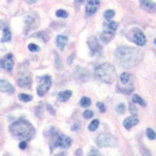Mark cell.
I'll use <instances>...</instances> for the list:
<instances>
[{"label": "cell", "mask_w": 156, "mask_h": 156, "mask_svg": "<svg viewBox=\"0 0 156 156\" xmlns=\"http://www.w3.org/2000/svg\"><path fill=\"white\" fill-rule=\"evenodd\" d=\"M91 104V100L88 97H83L80 101V106L83 108H87Z\"/></svg>", "instance_id": "22"}, {"label": "cell", "mask_w": 156, "mask_h": 156, "mask_svg": "<svg viewBox=\"0 0 156 156\" xmlns=\"http://www.w3.org/2000/svg\"><path fill=\"white\" fill-rule=\"evenodd\" d=\"M55 67L57 68L58 69H60L61 67H62V62L60 60V58L58 56V55H55Z\"/></svg>", "instance_id": "34"}, {"label": "cell", "mask_w": 156, "mask_h": 156, "mask_svg": "<svg viewBox=\"0 0 156 156\" xmlns=\"http://www.w3.org/2000/svg\"><path fill=\"white\" fill-rule=\"evenodd\" d=\"M39 25V17L35 13L30 14L26 20V30H30L35 29Z\"/></svg>", "instance_id": "11"}, {"label": "cell", "mask_w": 156, "mask_h": 156, "mask_svg": "<svg viewBox=\"0 0 156 156\" xmlns=\"http://www.w3.org/2000/svg\"><path fill=\"white\" fill-rule=\"evenodd\" d=\"M37 82L38 84L37 86V93L39 96H44L48 92L51 85V76L48 75H44V76L37 77Z\"/></svg>", "instance_id": "7"}, {"label": "cell", "mask_w": 156, "mask_h": 156, "mask_svg": "<svg viewBox=\"0 0 156 156\" xmlns=\"http://www.w3.org/2000/svg\"><path fill=\"white\" fill-rule=\"evenodd\" d=\"M146 134L150 140H154L156 138V133L151 128H147L146 130Z\"/></svg>", "instance_id": "25"}, {"label": "cell", "mask_w": 156, "mask_h": 156, "mask_svg": "<svg viewBox=\"0 0 156 156\" xmlns=\"http://www.w3.org/2000/svg\"><path fill=\"white\" fill-rule=\"evenodd\" d=\"M17 84L21 88H30L32 85V77L30 72L22 73L18 78Z\"/></svg>", "instance_id": "9"}, {"label": "cell", "mask_w": 156, "mask_h": 156, "mask_svg": "<svg viewBox=\"0 0 156 156\" xmlns=\"http://www.w3.org/2000/svg\"><path fill=\"white\" fill-rule=\"evenodd\" d=\"M14 65V62H13V58H12V55L11 53H9L8 55H5L2 60L0 61V66L1 67L3 68L5 70L10 72L12 69Z\"/></svg>", "instance_id": "12"}, {"label": "cell", "mask_w": 156, "mask_h": 156, "mask_svg": "<svg viewBox=\"0 0 156 156\" xmlns=\"http://www.w3.org/2000/svg\"><path fill=\"white\" fill-rule=\"evenodd\" d=\"M9 131L16 138L26 142L31 140L35 134V129L33 125L23 119L13 122L9 127Z\"/></svg>", "instance_id": "2"}, {"label": "cell", "mask_w": 156, "mask_h": 156, "mask_svg": "<svg viewBox=\"0 0 156 156\" xmlns=\"http://www.w3.org/2000/svg\"><path fill=\"white\" fill-rule=\"evenodd\" d=\"M76 154L77 156H81L82 155V151H81V149H78L77 151H76Z\"/></svg>", "instance_id": "36"}, {"label": "cell", "mask_w": 156, "mask_h": 156, "mask_svg": "<svg viewBox=\"0 0 156 156\" xmlns=\"http://www.w3.org/2000/svg\"><path fill=\"white\" fill-rule=\"evenodd\" d=\"M27 2L30 4H31V3H34V2H36V1H27Z\"/></svg>", "instance_id": "37"}, {"label": "cell", "mask_w": 156, "mask_h": 156, "mask_svg": "<svg viewBox=\"0 0 156 156\" xmlns=\"http://www.w3.org/2000/svg\"><path fill=\"white\" fill-rule=\"evenodd\" d=\"M18 98H19V99L21 101H23V102H28V101H31L32 100V96L29 95V94H19L18 95Z\"/></svg>", "instance_id": "24"}, {"label": "cell", "mask_w": 156, "mask_h": 156, "mask_svg": "<svg viewBox=\"0 0 156 156\" xmlns=\"http://www.w3.org/2000/svg\"><path fill=\"white\" fill-rule=\"evenodd\" d=\"M0 91L8 93V94H12L14 92V87L7 80H0Z\"/></svg>", "instance_id": "14"}, {"label": "cell", "mask_w": 156, "mask_h": 156, "mask_svg": "<svg viewBox=\"0 0 156 156\" xmlns=\"http://www.w3.org/2000/svg\"><path fill=\"white\" fill-rule=\"evenodd\" d=\"M99 5L100 1H96V0L87 1V4H86V13L87 16H91V15L94 14L99 7Z\"/></svg>", "instance_id": "13"}, {"label": "cell", "mask_w": 156, "mask_h": 156, "mask_svg": "<svg viewBox=\"0 0 156 156\" xmlns=\"http://www.w3.org/2000/svg\"><path fill=\"white\" fill-rule=\"evenodd\" d=\"M104 30L101 32L100 38L104 43H108L115 37L117 24L115 21H106L103 24Z\"/></svg>", "instance_id": "4"}, {"label": "cell", "mask_w": 156, "mask_h": 156, "mask_svg": "<svg viewBox=\"0 0 156 156\" xmlns=\"http://www.w3.org/2000/svg\"><path fill=\"white\" fill-rule=\"evenodd\" d=\"M93 115H94V112H93V111H91V110L90 109H86L85 111L83 112V118H85L86 119H90V118L93 116Z\"/></svg>", "instance_id": "28"}, {"label": "cell", "mask_w": 156, "mask_h": 156, "mask_svg": "<svg viewBox=\"0 0 156 156\" xmlns=\"http://www.w3.org/2000/svg\"><path fill=\"white\" fill-rule=\"evenodd\" d=\"M154 44H156V38H155V39H154Z\"/></svg>", "instance_id": "38"}, {"label": "cell", "mask_w": 156, "mask_h": 156, "mask_svg": "<svg viewBox=\"0 0 156 156\" xmlns=\"http://www.w3.org/2000/svg\"><path fill=\"white\" fill-rule=\"evenodd\" d=\"M115 62L124 69H130L138 65L142 60L143 54L140 49L130 46L119 47L114 53Z\"/></svg>", "instance_id": "1"}, {"label": "cell", "mask_w": 156, "mask_h": 156, "mask_svg": "<svg viewBox=\"0 0 156 156\" xmlns=\"http://www.w3.org/2000/svg\"><path fill=\"white\" fill-rule=\"evenodd\" d=\"M11 38H12V34H11L10 30H9V28L5 27L3 30V35H2L1 41L2 42H9L11 41Z\"/></svg>", "instance_id": "19"}, {"label": "cell", "mask_w": 156, "mask_h": 156, "mask_svg": "<svg viewBox=\"0 0 156 156\" xmlns=\"http://www.w3.org/2000/svg\"><path fill=\"white\" fill-rule=\"evenodd\" d=\"M72 91L70 90H63V91H61L58 94V99L60 101H66L70 98V97L72 96Z\"/></svg>", "instance_id": "18"}, {"label": "cell", "mask_w": 156, "mask_h": 156, "mask_svg": "<svg viewBox=\"0 0 156 156\" xmlns=\"http://www.w3.org/2000/svg\"><path fill=\"white\" fill-rule=\"evenodd\" d=\"M119 79H120V82L122 83V84L126 85V84L129 82L130 79H131V75L128 73H122V74L120 75Z\"/></svg>", "instance_id": "21"}, {"label": "cell", "mask_w": 156, "mask_h": 156, "mask_svg": "<svg viewBox=\"0 0 156 156\" xmlns=\"http://www.w3.org/2000/svg\"><path fill=\"white\" fill-rule=\"evenodd\" d=\"M55 16L57 17L66 18L68 16V12L66 10H64V9H58L55 12Z\"/></svg>", "instance_id": "27"}, {"label": "cell", "mask_w": 156, "mask_h": 156, "mask_svg": "<svg viewBox=\"0 0 156 156\" xmlns=\"http://www.w3.org/2000/svg\"><path fill=\"white\" fill-rule=\"evenodd\" d=\"M139 119H137V117L134 116V115H131L124 119L123 121V126L126 129H130L133 126L136 125L138 123Z\"/></svg>", "instance_id": "16"}, {"label": "cell", "mask_w": 156, "mask_h": 156, "mask_svg": "<svg viewBox=\"0 0 156 156\" xmlns=\"http://www.w3.org/2000/svg\"><path fill=\"white\" fill-rule=\"evenodd\" d=\"M129 36H130V40L135 44L139 45V46H144L147 42L145 35L144 32L140 30L138 28H134L129 32Z\"/></svg>", "instance_id": "8"}, {"label": "cell", "mask_w": 156, "mask_h": 156, "mask_svg": "<svg viewBox=\"0 0 156 156\" xmlns=\"http://www.w3.org/2000/svg\"><path fill=\"white\" fill-rule=\"evenodd\" d=\"M51 134L52 136V141H53L54 147H59L61 148H69L72 143L70 137L62 133H58L55 131V129L51 130Z\"/></svg>", "instance_id": "6"}, {"label": "cell", "mask_w": 156, "mask_h": 156, "mask_svg": "<svg viewBox=\"0 0 156 156\" xmlns=\"http://www.w3.org/2000/svg\"><path fill=\"white\" fill-rule=\"evenodd\" d=\"M87 45H88L89 48H90V51L92 52V54L98 53L102 49L101 44H100L99 41H98V39L94 36H91V37L87 39Z\"/></svg>", "instance_id": "10"}, {"label": "cell", "mask_w": 156, "mask_h": 156, "mask_svg": "<svg viewBox=\"0 0 156 156\" xmlns=\"http://www.w3.org/2000/svg\"><path fill=\"white\" fill-rule=\"evenodd\" d=\"M87 156H102V155H101V153H100L99 151H98L97 149L93 148V149H91L90 151H89Z\"/></svg>", "instance_id": "33"}, {"label": "cell", "mask_w": 156, "mask_h": 156, "mask_svg": "<svg viewBox=\"0 0 156 156\" xmlns=\"http://www.w3.org/2000/svg\"><path fill=\"white\" fill-rule=\"evenodd\" d=\"M28 49L32 52H35V51H39L40 48H39V46L37 44H34V43H30V44H28Z\"/></svg>", "instance_id": "32"}, {"label": "cell", "mask_w": 156, "mask_h": 156, "mask_svg": "<svg viewBox=\"0 0 156 156\" xmlns=\"http://www.w3.org/2000/svg\"><path fill=\"white\" fill-rule=\"evenodd\" d=\"M94 76L101 81L110 84L115 80L116 71L113 65L109 62H105L95 68Z\"/></svg>", "instance_id": "3"}, {"label": "cell", "mask_w": 156, "mask_h": 156, "mask_svg": "<svg viewBox=\"0 0 156 156\" xmlns=\"http://www.w3.org/2000/svg\"><path fill=\"white\" fill-rule=\"evenodd\" d=\"M68 41V37L65 35H58L56 37V40H55V42H56V45L58 48L60 50H63L65 46H66V43Z\"/></svg>", "instance_id": "17"}, {"label": "cell", "mask_w": 156, "mask_h": 156, "mask_svg": "<svg viewBox=\"0 0 156 156\" xmlns=\"http://www.w3.org/2000/svg\"><path fill=\"white\" fill-rule=\"evenodd\" d=\"M116 111L119 114H124L126 112V105L123 103H120L116 108Z\"/></svg>", "instance_id": "29"}, {"label": "cell", "mask_w": 156, "mask_h": 156, "mask_svg": "<svg viewBox=\"0 0 156 156\" xmlns=\"http://www.w3.org/2000/svg\"><path fill=\"white\" fill-rule=\"evenodd\" d=\"M132 101H133V103H136V104H138L142 107L146 106L145 101L141 97H140L138 94H133V97H132Z\"/></svg>", "instance_id": "20"}, {"label": "cell", "mask_w": 156, "mask_h": 156, "mask_svg": "<svg viewBox=\"0 0 156 156\" xmlns=\"http://www.w3.org/2000/svg\"><path fill=\"white\" fill-rule=\"evenodd\" d=\"M114 16H115V11L112 10V9H108V10L104 12V17L107 20H109L110 19H112Z\"/></svg>", "instance_id": "26"}, {"label": "cell", "mask_w": 156, "mask_h": 156, "mask_svg": "<svg viewBox=\"0 0 156 156\" xmlns=\"http://www.w3.org/2000/svg\"><path fill=\"white\" fill-rule=\"evenodd\" d=\"M140 7L147 12H154L156 10V4L151 1H140Z\"/></svg>", "instance_id": "15"}, {"label": "cell", "mask_w": 156, "mask_h": 156, "mask_svg": "<svg viewBox=\"0 0 156 156\" xmlns=\"http://www.w3.org/2000/svg\"><path fill=\"white\" fill-rule=\"evenodd\" d=\"M96 144L100 147H113L118 145V140L111 133H102L97 136Z\"/></svg>", "instance_id": "5"}, {"label": "cell", "mask_w": 156, "mask_h": 156, "mask_svg": "<svg viewBox=\"0 0 156 156\" xmlns=\"http://www.w3.org/2000/svg\"><path fill=\"white\" fill-rule=\"evenodd\" d=\"M96 105H97V107L98 108L99 112H101V113H104V112H105V111H106V106H105L104 103L97 102Z\"/></svg>", "instance_id": "31"}, {"label": "cell", "mask_w": 156, "mask_h": 156, "mask_svg": "<svg viewBox=\"0 0 156 156\" xmlns=\"http://www.w3.org/2000/svg\"><path fill=\"white\" fill-rule=\"evenodd\" d=\"M129 112L132 114V115L136 116V115H137L138 111H137V108H136V106L133 105V103H130L129 104Z\"/></svg>", "instance_id": "30"}, {"label": "cell", "mask_w": 156, "mask_h": 156, "mask_svg": "<svg viewBox=\"0 0 156 156\" xmlns=\"http://www.w3.org/2000/svg\"><path fill=\"white\" fill-rule=\"evenodd\" d=\"M27 147V144L26 141H20V143L19 144V147L21 149V150H24Z\"/></svg>", "instance_id": "35"}, {"label": "cell", "mask_w": 156, "mask_h": 156, "mask_svg": "<svg viewBox=\"0 0 156 156\" xmlns=\"http://www.w3.org/2000/svg\"><path fill=\"white\" fill-rule=\"evenodd\" d=\"M99 120H98V119H94L93 121H91L90 124L88 126V129L90 131L94 132L95 131L96 129H98V126H99Z\"/></svg>", "instance_id": "23"}]
</instances>
